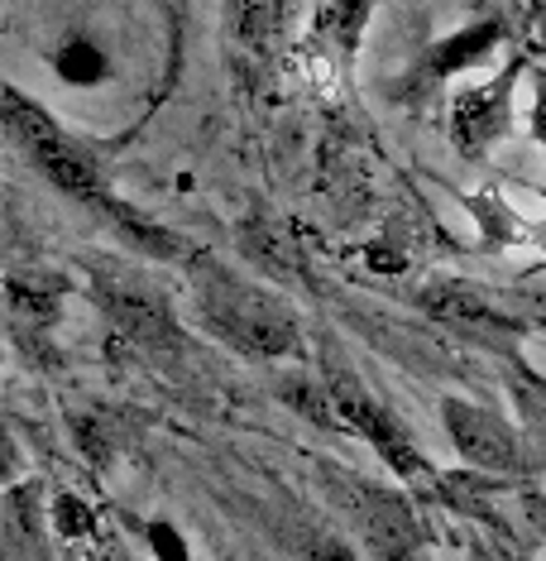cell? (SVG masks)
Listing matches in <instances>:
<instances>
[{
	"mask_svg": "<svg viewBox=\"0 0 546 561\" xmlns=\"http://www.w3.org/2000/svg\"><path fill=\"white\" fill-rule=\"evenodd\" d=\"M0 130L10 135V145H15L20 154L39 169L44 183H54L58 193H68L72 202H86V207L106 211L120 231L144 240V250L163 254V260H177V254H183V240L154 231L149 221H139L135 211H125L120 202L111 197V187H106V178H101V169L92 163V154H86L72 135L58 130V121L48 116L39 101H30L24 92H15V87H0Z\"/></svg>",
	"mask_w": 546,
	"mask_h": 561,
	"instance_id": "1",
	"label": "cell"
},
{
	"mask_svg": "<svg viewBox=\"0 0 546 561\" xmlns=\"http://www.w3.org/2000/svg\"><path fill=\"white\" fill-rule=\"evenodd\" d=\"M193 298H197V317L207 322L225 346L259 355V360H283L298 355L302 336H298V317L274 298V293L245 284L231 270L211 260H197L193 270Z\"/></svg>",
	"mask_w": 546,
	"mask_h": 561,
	"instance_id": "2",
	"label": "cell"
},
{
	"mask_svg": "<svg viewBox=\"0 0 546 561\" xmlns=\"http://www.w3.org/2000/svg\"><path fill=\"white\" fill-rule=\"evenodd\" d=\"M523 68H527L523 54L508 58L485 87H469V92H461L451 101V130L446 135L465 159L489 154V149L513 130V87L523 78Z\"/></svg>",
	"mask_w": 546,
	"mask_h": 561,
	"instance_id": "3",
	"label": "cell"
},
{
	"mask_svg": "<svg viewBox=\"0 0 546 561\" xmlns=\"http://www.w3.org/2000/svg\"><path fill=\"white\" fill-rule=\"evenodd\" d=\"M96 302L116 322L120 336H130L144 351H169L177 346V327L169 317V302L159 298L144 278L130 274H96Z\"/></svg>",
	"mask_w": 546,
	"mask_h": 561,
	"instance_id": "4",
	"label": "cell"
},
{
	"mask_svg": "<svg viewBox=\"0 0 546 561\" xmlns=\"http://www.w3.org/2000/svg\"><path fill=\"white\" fill-rule=\"evenodd\" d=\"M441 423H446L451 446L475 470H493V476H513V470H523V442H518V432L508 427L499 413L475 408L465 399H446L441 403Z\"/></svg>",
	"mask_w": 546,
	"mask_h": 561,
	"instance_id": "5",
	"label": "cell"
},
{
	"mask_svg": "<svg viewBox=\"0 0 546 561\" xmlns=\"http://www.w3.org/2000/svg\"><path fill=\"white\" fill-rule=\"evenodd\" d=\"M332 399H336L340 423L360 432V437L370 442L379 456H384V466L393 470V476H403L408 484H427L431 480L427 456L417 451V446L408 442V432L393 423V417L370 399V393H360V389H350V385H332Z\"/></svg>",
	"mask_w": 546,
	"mask_h": 561,
	"instance_id": "6",
	"label": "cell"
},
{
	"mask_svg": "<svg viewBox=\"0 0 546 561\" xmlns=\"http://www.w3.org/2000/svg\"><path fill=\"white\" fill-rule=\"evenodd\" d=\"M360 533L364 542L379 552V561H408L422 542V528H417V514L403 494L388 490H360Z\"/></svg>",
	"mask_w": 546,
	"mask_h": 561,
	"instance_id": "7",
	"label": "cell"
},
{
	"mask_svg": "<svg viewBox=\"0 0 546 561\" xmlns=\"http://www.w3.org/2000/svg\"><path fill=\"white\" fill-rule=\"evenodd\" d=\"M499 39H503V20H499V15L465 24L461 34H451V39H441V44L427 48L422 78H427V82H446V78H455V72H465V68H475V62H485L493 48H499Z\"/></svg>",
	"mask_w": 546,
	"mask_h": 561,
	"instance_id": "8",
	"label": "cell"
},
{
	"mask_svg": "<svg viewBox=\"0 0 546 561\" xmlns=\"http://www.w3.org/2000/svg\"><path fill=\"white\" fill-rule=\"evenodd\" d=\"M422 312H431L437 322H455V327H513L465 284H431L422 293Z\"/></svg>",
	"mask_w": 546,
	"mask_h": 561,
	"instance_id": "9",
	"label": "cell"
},
{
	"mask_svg": "<svg viewBox=\"0 0 546 561\" xmlns=\"http://www.w3.org/2000/svg\"><path fill=\"white\" fill-rule=\"evenodd\" d=\"M44 523H39V490L34 484H20L5 500V547L20 561H48L44 552Z\"/></svg>",
	"mask_w": 546,
	"mask_h": 561,
	"instance_id": "10",
	"label": "cell"
},
{
	"mask_svg": "<svg viewBox=\"0 0 546 561\" xmlns=\"http://www.w3.org/2000/svg\"><path fill=\"white\" fill-rule=\"evenodd\" d=\"M370 10H374V0H322L316 30L340 48V58H350L355 48H360V34H364V24H370Z\"/></svg>",
	"mask_w": 546,
	"mask_h": 561,
	"instance_id": "11",
	"label": "cell"
},
{
	"mask_svg": "<svg viewBox=\"0 0 546 561\" xmlns=\"http://www.w3.org/2000/svg\"><path fill=\"white\" fill-rule=\"evenodd\" d=\"M111 72L106 54L92 44V39H68L58 48V78L72 82V87H96L101 78Z\"/></svg>",
	"mask_w": 546,
	"mask_h": 561,
	"instance_id": "12",
	"label": "cell"
},
{
	"mask_svg": "<svg viewBox=\"0 0 546 561\" xmlns=\"http://www.w3.org/2000/svg\"><path fill=\"white\" fill-rule=\"evenodd\" d=\"M54 528L62 533V538H86V533H96V518H92V508H86L78 494H58Z\"/></svg>",
	"mask_w": 546,
	"mask_h": 561,
	"instance_id": "13",
	"label": "cell"
},
{
	"mask_svg": "<svg viewBox=\"0 0 546 561\" xmlns=\"http://www.w3.org/2000/svg\"><path fill=\"white\" fill-rule=\"evenodd\" d=\"M144 533H149V547H154V557H159V561H193V557H187V542H183V533H177L173 523L154 518V523H149Z\"/></svg>",
	"mask_w": 546,
	"mask_h": 561,
	"instance_id": "14",
	"label": "cell"
},
{
	"mask_svg": "<svg viewBox=\"0 0 546 561\" xmlns=\"http://www.w3.org/2000/svg\"><path fill=\"white\" fill-rule=\"evenodd\" d=\"M475 216H479V226H485V236H489V240H499V231H518L513 216L503 211V202H499V197H475Z\"/></svg>",
	"mask_w": 546,
	"mask_h": 561,
	"instance_id": "15",
	"label": "cell"
},
{
	"mask_svg": "<svg viewBox=\"0 0 546 561\" xmlns=\"http://www.w3.org/2000/svg\"><path fill=\"white\" fill-rule=\"evenodd\" d=\"M532 135L546 154V68H537V101H532Z\"/></svg>",
	"mask_w": 546,
	"mask_h": 561,
	"instance_id": "16",
	"label": "cell"
},
{
	"mask_svg": "<svg viewBox=\"0 0 546 561\" xmlns=\"http://www.w3.org/2000/svg\"><path fill=\"white\" fill-rule=\"evenodd\" d=\"M15 476H20V451H15V442H10V432L0 427V484Z\"/></svg>",
	"mask_w": 546,
	"mask_h": 561,
	"instance_id": "17",
	"label": "cell"
},
{
	"mask_svg": "<svg viewBox=\"0 0 546 561\" xmlns=\"http://www.w3.org/2000/svg\"><path fill=\"white\" fill-rule=\"evenodd\" d=\"M307 547H312V561H350V552L336 538H312Z\"/></svg>",
	"mask_w": 546,
	"mask_h": 561,
	"instance_id": "18",
	"label": "cell"
},
{
	"mask_svg": "<svg viewBox=\"0 0 546 561\" xmlns=\"http://www.w3.org/2000/svg\"><path fill=\"white\" fill-rule=\"evenodd\" d=\"M537 240H542V245H546V221H542V226H537Z\"/></svg>",
	"mask_w": 546,
	"mask_h": 561,
	"instance_id": "19",
	"label": "cell"
}]
</instances>
